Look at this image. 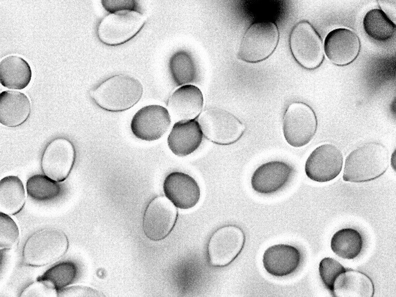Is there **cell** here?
<instances>
[{
    "mask_svg": "<svg viewBox=\"0 0 396 297\" xmlns=\"http://www.w3.org/2000/svg\"><path fill=\"white\" fill-rule=\"evenodd\" d=\"M142 85L129 75L118 74L106 79L90 92L94 101L109 111H122L132 107L142 97Z\"/></svg>",
    "mask_w": 396,
    "mask_h": 297,
    "instance_id": "1",
    "label": "cell"
},
{
    "mask_svg": "<svg viewBox=\"0 0 396 297\" xmlns=\"http://www.w3.org/2000/svg\"><path fill=\"white\" fill-rule=\"evenodd\" d=\"M389 162L388 150L384 146L376 142L366 143L346 157L343 178L354 183L374 180L386 172Z\"/></svg>",
    "mask_w": 396,
    "mask_h": 297,
    "instance_id": "2",
    "label": "cell"
},
{
    "mask_svg": "<svg viewBox=\"0 0 396 297\" xmlns=\"http://www.w3.org/2000/svg\"><path fill=\"white\" fill-rule=\"evenodd\" d=\"M68 246L67 237L59 229L49 228L38 231L25 242L23 261L33 267L47 265L63 256Z\"/></svg>",
    "mask_w": 396,
    "mask_h": 297,
    "instance_id": "3",
    "label": "cell"
},
{
    "mask_svg": "<svg viewBox=\"0 0 396 297\" xmlns=\"http://www.w3.org/2000/svg\"><path fill=\"white\" fill-rule=\"evenodd\" d=\"M279 40V32L275 23L269 21L253 22L244 33L238 57L247 62L262 61L272 54Z\"/></svg>",
    "mask_w": 396,
    "mask_h": 297,
    "instance_id": "4",
    "label": "cell"
},
{
    "mask_svg": "<svg viewBox=\"0 0 396 297\" xmlns=\"http://www.w3.org/2000/svg\"><path fill=\"white\" fill-rule=\"evenodd\" d=\"M146 21L140 11L124 10L111 13L99 23L97 36L105 45H120L133 38L142 29Z\"/></svg>",
    "mask_w": 396,
    "mask_h": 297,
    "instance_id": "5",
    "label": "cell"
},
{
    "mask_svg": "<svg viewBox=\"0 0 396 297\" xmlns=\"http://www.w3.org/2000/svg\"><path fill=\"white\" fill-rule=\"evenodd\" d=\"M198 121L204 137L220 145L236 142L246 129L245 125L237 117L226 110L217 107L203 111Z\"/></svg>",
    "mask_w": 396,
    "mask_h": 297,
    "instance_id": "6",
    "label": "cell"
},
{
    "mask_svg": "<svg viewBox=\"0 0 396 297\" xmlns=\"http://www.w3.org/2000/svg\"><path fill=\"white\" fill-rule=\"evenodd\" d=\"M289 46L296 61L306 69H314L323 61L322 40L307 21H301L293 27L290 35Z\"/></svg>",
    "mask_w": 396,
    "mask_h": 297,
    "instance_id": "7",
    "label": "cell"
},
{
    "mask_svg": "<svg viewBox=\"0 0 396 297\" xmlns=\"http://www.w3.org/2000/svg\"><path fill=\"white\" fill-rule=\"evenodd\" d=\"M317 120L313 110L305 103L294 101L287 107L283 119L284 137L291 146L300 147L314 137Z\"/></svg>",
    "mask_w": 396,
    "mask_h": 297,
    "instance_id": "8",
    "label": "cell"
},
{
    "mask_svg": "<svg viewBox=\"0 0 396 297\" xmlns=\"http://www.w3.org/2000/svg\"><path fill=\"white\" fill-rule=\"evenodd\" d=\"M246 242L245 234L239 227L228 225L216 230L207 246L209 264L214 267L230 265L242 252Z\"/></svg>",
    "mask_w": 396,
    "mask_h": 297,
    "instance_id": "9",
    "label": "cell"
},
{
    "mask_svg": "<svg viewBox=\"0 0 396 297\" xmlns=\"http://www.w3.org/2000/svg\"><path fill=\"white\" fill-rule=\"evenodd\" d=\"M76 151L73 144L66 138L58 137L46 146L41 158L43 172L56 182L64 181L74 166Z\"/></svg>",
    "mask_w": 396,
    "mask_h": 297,
    "instance_id": "10",
    "label": "cell"
},
{
    "mask_svg": "<svg viewBox=\"0 0 396 297\" xmlns=\"http://www.w3.org/2000/svg\"><path fill=\"white\" fill-rule=\"evenodd\" d=\"M178 217L175 205L164 196L152 199L143 217V230L149 239L157 241L165 238L173 229Z\"/></svg>",
    "mask_w": 396,
    "mask_h": 297,
    "instance_id": "11",
    "label": "cell"
},
{
    "mask_svg": "<svg viewBox=\"0 0 396 297\" xmlns=\"http://www.w3.org/2000/svg\"><path fill=\"white\" fill-rule=\"evenodd\" d=\"M170 123V115L166 108L159 105H149L135 114L131 122V129L136 138L152 141L161 138Z\"/></svg>",
    "mask_w": 396,
    "mask_h": 297,
    "instance_id": "12",
    "label": "cell"
},
{
    "mask_svg": "<svg viewBox=\"0 0 396 297\" xmlns=\"http://www.w3.org/2000/svg\"><path fill=\"white\" fill-rule=\"evenodd\" d=\"M343 156L341 150L332 144H324L316 148L309 155L305 164V172L311 180L328 182L340 174Z\"/></svg>",
    "mask_w": 396,
    "mask_h": 297,
    "instance_id": "13",
    "label": "cell"
},
{
    "mask_svg": "<svg viewBox=\"0 0 396 297\" xmlns=\"http://www.w3.org/2000/svg\"><path fill=\"white\" fill-rule=\"evenodd\" d=\"M295 170L290 164L274 160L263 163L253 172L251 178L253 190L262 195H271L284 188L292 179Z\"/></svg>",
    "mask_w": 396,
    "mask_h": 297,
    "instance_id": "14",
    "label": "cell"
},
{
    "mask_svg": "<svg viewBox=\"0 0 396 297\" xmlns=\"http://www.w3.org/2000/svg\"><path fill=\"white\" fill-rule=\"evenodd\" d=\"M360 42L352 31L339 28L330 31L324 43V50L328 58L334 64L344 66L353 62L359 54Z\"/></svg>",
    "mask_w": 396,
    "mask_h": 297,
    "instance_id": "15",
    "label": "cell"
},
{
    "mask_svg": "<svg viewBox=\"0 0 396 297\" xmlns=\"http://www.w3.org/2000/svg\"><path fill=\"white\" fill-rule=\"evenodd\" d=\"M163 191L166 198L178 208L187 209L195 206L200 197V190L197 181L184 172L169 173L163 182Z\"/></svg>",
    "mask_w": 396,
    "mask_h": 297,
    "instance_id": "16",
    "label": "cell"
},
{
    "mask_svg": "<svg viewBox=\"0 0 396 297\" xmlns=\"http://www.w3.org/2000/svg\"><path fill=\"white\" fill-rule=\"evenodd\" d=\"M203 105V95L199 89L194 85H185L173 93L167 106L170 115L180 121L196 119Z\"/></svg>",
    "mask_w": 396,
    "mask_h": 297,
    "instance_id": "17",
    "label": "cell"
},
{
    "mask_svg": "<svg viewBox=\"0 0 396 297\" xmlns=\"http://www.w3.org/2000/svg\"><path fill=\"white\" fill-rule=\"evenodd\" d=\"M301 261L300 251L295 247L280 244L268 248L263 255L264 268L270 275L283 277L295 273Z\"/></svg>",
    "mask_w": 396,
    "mask_h": 297,
    "instance_id": "18",
    "label": "cell"
},
{
    "mask_svg": "<svg viewBox=\"0 0 396 297\" xmlns=\"http://www.w3.org/2000/svg\"><path fill=\"white\" fill-rule=\"evenodd\" d=\"M203 134L196 119L176 122L169 134L168 145L175 155L185 156L200 146Z\"/></svg>",
    "mask_w": 396,
    "mask_h": 297,
    "instance_id": "19",
    "label": "cell"
},
{
    "mask_svg": "<svg viewBox=\"0 0 396 297\" xmlns=\"http://www.w3.org/2000/svg\"><path fill=\"white\" fill-rule=\"evenodd\" d=\"M31 103L24 94L4 91L0 95V122L4 126L15 127L24 123L31 113Z\"/></svg>",
    "mask_w": 396,
    "mask_h": 297,
    "instance_id": "20",
    "label": "cell"
},
{
    "mask_svg": "<svg viewBox=\"0 0 396 297\" xmlns=\"http://www.w3.org/2000/svg\"><path fill=\"white\" fill-rule=\"evenodd\" d=\"M331 294L334 297H372L374 286L365 273L346 268L337 279Z\"/></svg>",
    "mask_w": 396,
    "mask_h": 297,
    "instance_id": "21",
    "label": "cell"
},
{
    "mask_svg": "<svg viewBox=\"0 0 396 297\" xmlns=\"http://www.w3.org/2000/svg\"><path fill=\"white\" fill-rule=\"evenodd\" d=\"M32 71L29 63L21 57L9 55L0 62L1 85L8 89L21 90L29 84Z\"/></svg>",
    "mask_w": 396,
    "mask_h": 297,
    "instance_id": "22",
    "label": "cell"
},
{
    "mask_svg": "<svg viewBox=\"0 0 396 297\" xmlns=\"http://www.w3.org/2000/svg\"><path fill=\"white\" fill-rule=\"evenodd\" d=\"M25 202L23 184L17 176L3 178L0 183V212L15 215L23 208Z\"/></svg>",
    "mask_w": 396,
    "mask_h": 297,
    "instance_id": "23",
    "label": "cell"
},
{
    "mask_svg": "<svg viewBox=\"0 0 396 297\" xmlns=\"http://www.w3.org/2000/svg\"><path fill=\"white\" fill-rule=\"evenodd\" d=\"M363 241L360 233L356 230L347 228L336 232L331 241V248L339 257L346 259H353L361 253Z\"/></svg>",
    "mask_w": 396,
    "mask_h": 297,
    "instance_id": "24",
    "label": "cell"
},
{
    "mask_svg": "<svg viewBox=\"0 0 396 297\" xmlns=\"http://www.w3.org/2000/svg\"><path fill=\"white\" fill-rule=\"evenodd\" d=\"M171 77L177 86L194 82L198 76L197 67L192 54L187 50L174 52L169 61Z\"/></svg>",
    "mask_w": 396,
    "mask_h": 297,
    "instance_id": "25",
    "label": "cell"
},
{
    "mask_svg": "<svg viewBox=\"0 0 396 297\" xmlns=\"http://www.w3.org/2000/svg\"><path fill=\"white\" fill-rule=\"evenodd\" d=\"M366 33L375 40L384 42L391 39L395 34V24L381 9L374 8L368 11L363 20Z\"/></svg>",
    "mask_w": 396,
    "mask_h": 297,
    "instance_id": "26",
    "label": "cell"
},
{
    "mask_svg": "<svg viewBox=\"0 0 396 297\" xmlns=\"http://www.w3.org/2000/svg\"><path fill=\"white\" fill-rule=\"evenodd\" d=\"M46 175L35 174L30 177L26 182V190L29 197L39 202L53 200L61 194V186Z\"/></svg>",
    "mask_w": 396,
    "mask_h": 297,
    "instance_id": "27",
    "label": "cell"
},
{
    "mask_svg": "<svg viewBox=\"0 0 396 297\" xmlns=\"http://www.w3.org/2000/svg\"><path fill=\"white\" fill-rule=\"evenodd\" d=\"M77 275L76 264L72 261H66L52 266L39 276L37 280L44 282L56 291L72 283Z\"/></svg>",
    "mask_w": 396,
    "mask_h": 297,
    "instance_id": "28",
    "label": "cell"
},
{
    "mask_svg": "<svg viewBox=\"0 0 396 297\" xmlns=\"http://www.w3.org/2000/svg\"><path fill=\"white\" fill-rule=\"evenodd\" d=\"M346 270L339 262L331 257H325L319 263V273L324 286L331 293L338 277Z\"/></svg>",
    "mask_w": 396,
    "mask_h": 297,
    "instance_id": "29",
    "label": "cell"
},
{
    "mask_svg": "<svg viewBox=\"0 0 396 297\" xmlns=\"http://www.w3.org/2000/svg\"><path fill=\"white\" fill-rule=\"evenodd\" d=\"M19 237V230L14 221L7 214H0V247L8 249L16 243Z\"/></svg>",
    "mask_w": 396,
    "mask_h": 297,
    "instance_id": "30",
    "label": "cell"
},
{
    "mask_svg": "<svg viewBox=\"0 0 396 297\" xmlns=\"http://www.w3.org/2000/svg\"><path fill=\"white\" fill-rule=\"evenodd\" d=\"M101 4L103 8L110 13L124 10L140 11L137 0H101Z\"/></svg>",
    "mask_w": 396,
    "mask_h": 297,
    "instance_id": "31",
    "label": "cell"
},
{
    "mask_svg": "<svg viewBox=\"0 0 396 297\" xmlns=\"http://www.w3.org/2000/svg\"><path fill=\"white\" fill-rule=\"evenodd\" d=\"M58 297H100L102 296L96 290L84 286H75L56 290Z\"/></svg>",
    "mask_w": 396,
    "mask_h": 297,
    "instance_id": "32",
    "label": "cell"
}]
</instances>
